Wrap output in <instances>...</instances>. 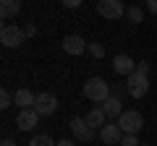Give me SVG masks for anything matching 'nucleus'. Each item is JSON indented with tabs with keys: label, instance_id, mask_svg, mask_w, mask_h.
Segmentation results:
<instances>
[{
	"label": "nucleus",
	"instance_id": "nucleus-1",
	"mask_svg": "<svg viewBox=\"0 0 157 146\" xmlns=\"http://www.w3.org/2000/svg\"><path fill=\"white\" fill-rule=\"evenodd\" d=\"M113 89L110 84H107L105 78H100V76H94V78H86L84 81V97L89 102H97V104H105L107 99H110Z\"/></svg>",
	"mask_w": 157,
	"mask_h": 146
},
{
	"label": "nucleus",
	"instance_id": "nucleus-2",
	"mask_svg": "<svg viewBox=\"0 0 157 146\" xmlns=\"http://www.w3.org/2000/svg\"><path fill=\"white\" fill-rule=\"evenodd\" d=\"M118 125H121L123 136H136L144 128V118H141V112H136V110H126V112L118 118Z\"/></svg>",
	"mask_w": 157,
	"mask_h": 146
},
{
	"label": "nucleus",
	"instance_id": "nucleus-3",
	"mask_svg": "<svg viewBox=\"0 0 157 146\" xmlns=\"http://www.w3.org/2000/svg\"><path fill=\"white\" fill-rule=\"evenodd\" d=\"M126 11H128V8H126L121 0H100V3H97V13H100L102 18H107V21H118L121 16H126Z\"/></svg>",
	"mask_w": 157,
	"mask_h": 146
},
{
	"label": "nucleus",
	"instance_id": "nucleus-4",
	"mask_svg": "<svg viewBox=\"0 0 157 146\" xmlns=\"http://www.w3.org/2000/svg\"><path fill=\"white\" fill-rule=\"evenodd\" d=\"M126 89H128V97H134V99H141V97L149 91V76L131 73L128 78H126Z\"/></svg>",
	"mask_w": 157,
	"mask_h": 146
},
{
	"label": "nucleus",
	"instance_id": "nucleus-5",
	"mask_svg": "<svg viewBox=\"0 0 157 146\" xmlns=\"http://www.w3.org/2000/svg\"><path fill=\"white\" fill-rule=\"evenodd\" d=\"M24 26H16V24H6V26L0 29V42L3 47H18L24 42Z\"/></svg>",
	"mask_w": 157,
	"mask_h": 146
},
{
	"label": "nucleus",
	"instance_id": "nucleus-6",
	"mask_svg": "<svg viewBox=\"0 0 157 146\" xmlns=\"http://www.w3.org/2000/svg\"><path fill=\"white\" fill-rule=\"evenodd\" d=\"M58 110V97L50 94V91H42V94H37V102H34V112L39 115V118H47V115H52Z\"/></svg>",
	"mask_w": 157,
	"mask_h": 146
},
{
	"label": "nucleus",
	"instance_id": "nucleus-7",
	"mask_svg": "<svg viewBox=\"0 0 157 146\" xmlns=\"http://www.w3.org/2000/svg\"><path fill=\"white\" fill-rule=\"evenodd\" d=\"M71 133L76 136L78 141H94L97 130H94V128H89L86 118H73V120H71Z\"/></svg>",
	"mask_w": 157,
	"mask_h": 146
},
{
	"label": "nucleus",
	"instance_id": "nucleus-8",
	"mask_svg": "<svg viewBox=\"0 0 157 146\" xmlns=\"http://www.w3.org/2000/svg\"><path fill=\"white\" fill-rule=\"evenodd\" d=\"M100 141H102L105 146L121 144V141H123V130H121V125H118V123H107L105 128L100 130Z\"/></svg>",
	"mask_w": 157,
	"mask_h": 146
},
{
	"label": "nucleus",
	"instance_id": "nucleus-9",
	"mask_svg": "<svg viewBox=\"0 0 157 146\" xmlns=\"http://www.w3.org/2000/svg\"><path fill=\"white\" fill-rule=\"evenodd\" d=\"M113 71L118 73V76H126L128 78L131 73H136V63L131 55H115V60H113Z\"/></svg>",
	"mask_w": 157,
	"mask_h": 146
},
{
	"label": "nucleus",
	"instance_id": "nucleus-10",
	"mask_svg": "<svg viewBox=\"0 0 157 146\" xmlns=\"http://www.w3.org/2000/svg\"><path fill=\"white\" fill-rule=\"evenodd\" d=\"M86 47H89V45H86L78 34H68L66 39H63V50H66L68 55H84Z\"/></svg>",
	"mask_w": 157,
	"mask_h": 146
},
{
	"label": "nucleus",
	"instance_id": "nucleus-11",
	"mask_svg": "<svg viewBox=\"0 0 157 146\" xmlns=\"http://www.w3.org/2000/svg\"><path fill=\"white\" fill-rule=\"evenodd\" d=\"M13 102H16L21 110H34V102H37V94L32 89H18L13 94Z\"/></svg>",
	"mask_w": 157,
	"mask_h": 146
},
{
	"label": "nucleus",
	"instance_id": "nucleus-12",
	"mask_svg": "<svg viewBox=\"0 0 157 146\" xmlns=\"http://www.w3.org/2000/svg\"><path fill=\"white\" fill-rule=\"evenodd\" d=\"M86 123H89V128L102 130V128L107 125V115H105V110H102V107H92L89 115H86Z\"/></svg>",
	"mask_w": 157,
	"mask_h": 146
},
{
	"label": "nucleus",
	"instance_id": "nucleus-13",
	"mask_svg": "<svg viewBox=\"0 0 157 146\" xmlns=\"http://www.w3.org/2000/svg\"><path fill=\"white\" fill-rule=\"evenodd\" d=\"M37 120H39V115L34 110H21L16 118V125H18V130H32L37 125Z\"/></svg>",
	"mask_w": 157,
	"mask_h": 146
},
{
	"label": "nucleus",
	"instance_id": "nucleus-14",
	"mask_svg": "<svg viewBox=\"0 0 157 146\" xmlns=\"http://www.w3.org/2000/svg\"><path fill=\"white\" fill-rule=\"evenodd\" d=\"M121 104H123V99H121V97H115V94H110V99H107L105 104H102V110H105V115H107V118H121V115H123Z\"/></svg>",
	"mask_w": 157,
	"mask_h": 146
},
{
	"label": "nucleus",
	"instance_id": "nucleus-15",
	"mask_svg": "<svg viewBox=\"0 0 157 146\" xmlns=\"http://www.w3.org/2000/svg\"><path fill=\"white\" fill-rule=\"evenodd\" d=\"M18 11H21V3H18V0H3V3H0V18H3V21H8L11 16H16Z\"/></svg>",
	"mask_w": 157,
	"mask_h": 146
},
{
	"label": "nucleus",
	"instance_id": "nucleus-16",
	"mask_svg": "<svg viewBox=\"0 0 157 146\" xmlns=\"http://www.w3.org/2000/svg\"><path fill=\"white\" fill-rule=\"evenodd\" d=\"M126 16H128L131 24H141V21H144V11H141V5H131L128 11H126Z\"/></svg>",
	"mask_w": 157,
	"mask_h": 146
},
{
	"label": "nucleus",
	"instance_id": "nucleus-17",
	"mask_svg": "<svg viewBox=\"0 0 157 146\" xmlns=\"http://www.w3.org/2000/svg\"><path fill=\"white\" fill-rule=\"evenodd\" d=\"M29 146H55V141H52L47 133H39V136H34V138L29 141Z\"/></svg>",
	"mask_w": 157,
	"mask_h": 146
},
{
	"label": "nucleus",
	"instance_id": "nucleus-18",
	"mask_svg": "<svg viewBox=\"0 0 157 146\" xmlns=\"http://www.w3.org/2000/svg\"><path fill=\"white\" fill-rule=\"evenodd\" d=\"M86 52H89L92 57H97V60H102V57H105V47H102L100 42H89V47H86Z\"/></svg>",
	"mask_w": 157,
	"mask_h": 146
},
{
	"label": "nucleus",
	"instance_id": "nucleus-19",
	"mask_svg": "<svg viewBox=\"0 0 157 146\" xmlns=\"http://www.w3.org/2000/svg\"><path fill=\"white\" fill-rule=\"evenodd\" d=\"M11 104H16V102H13V94H11L8 89H3V91H0V107H3V110H8Z\"/></svg>",
	"mask_w": 157,
	"mask_h": 146
},
{
	"label": "nucleus",
	"instance_id": "nucleus-20",
	"mask_svg": "<svg viewBox=\"0 0 157 146\" xmlns=\"http://www.w3.org/2000/svg\"><path fill=\"white\" fill-rule=\"evenodd\" d=\"M121 146H139V138H136V136H123Z\"/></svg>",
	"mask_w": 157,
	"mask_h": 146
},
{
	"label": "nucleus",
	"instance_id": "nucleus-21",
	"mask_svg": "<svg viewBox=\"0 0 157 146\" xmlns=\"http://www.w3.org/2000/svg\"><path fill=\"white\" fill-rule=\"evenodd\" d=\"M136 73H141V76H149V63H136Z\"/></svg>",
	"mask_w": 157,
	"mask_h": 146
},
{
	"label": "nucleus",
	"instance_id": "nucleus-22",
	"mask_svg": "<svg viewBox=\"0 0 157 146\" xmlns=\"http://www.w3.org/2000/svg\"><path fill=\"white\" fill-rule=\"evenodd\" d=\"M24 34H26V37H34V34H37V24H26V26H24Z\"/></svg>",
	"mask_w": 157,
	"mask_h": 146
},
{
	"label": "nucleus",
	"instance_id": "nucleus-23",
	"mask_svg": "<svg viewBox=\"0 0 157 146\" xmlns=\"http://www.w3.org/2000/svg\"><path fill=\"white\" fill-rule=\"evenodd\" d=\"M68 8H81V0H66Z\"/></svg>",
	"mask_w": 157,
	"mask_h": 146
},
{
	"label": "nucleus",
	"instance_id": "nucleus-24",
	"mask_svg": "<svg viewBox=\"0 0 157 146\" xmlns=\"http://www.w3.org/2000/svg\"><path fill=\"white\" fill-rule=\"evenodd\" d=\"M147 11H152V13H157V0H149V3H147Z\"/></svg>",
	"mask_w": 157,
	"mask_h": 146
},
{
	"label": "nucleus",
	"instance_id": "nucleus-25",
	"mask_svg": "<svg viewBox=\"0 0 157 146\" xmlns=\"http://www.w3.org/2000/svg\"><path fill=\"white\" fill-rule=\"evenodd\" d=\"M0 146H16V141H13V138H3V141H0Z\"/></svg>",
	"mask_w": 157,
	"mask_h": 146
},
{
	"label": "nucleus",
	"instance_id": "nucleus-26",
	"mask_svg": "<svg viewBox=\"0 0 157 146\" xmlns=\"http://www.w3.org/2000/svg\"><path fill=\"white\" fill-rule=\"evenodd\" d=\"M55 146H76V144H73V141H68V138H63V141H58Z\"/></svg>",
	"mask_w": 157,
	"mask_h": 146
},
{
	"label": "nucleus",
	"instance_id": "nucleus-27",
	"mask_svg": "<svg viewBox=\"0 0 157 146\" xmlns=\"http://www.w3.org/2000/svg\"><path fill=\"white\" fill-rule=\"evenodd\" d=\"M139 146H147V144H139Z\"/></svg>",
	"mask_w": 157,
	"mask_h": 146
}]
</instances>
